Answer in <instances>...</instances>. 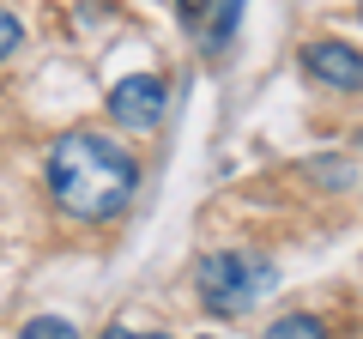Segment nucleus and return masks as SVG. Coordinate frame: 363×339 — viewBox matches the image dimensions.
Masks as SVG:
<instances>
[{"label": "nucleus", "mask_w": 363, "mask_h": 339, "mask_svg": "<svg viewBox=\"0 0 363 339\" xmlns=\"http://www.w3.org/2000/svg\"><path fill=\"white\" fill-rule=\"evenodd\" d=\"M206 6H212V0H176V13H182V25H200V18H206Z\"/></svg>", "instance_id": "9"}, {"label": "nucleus", "mask_w": 363, "mask_h": 339, "mask_svg": "<svg viewBox=\"0 0 363 339\" xmlns=\"http://www.w3.org/2000/svg\"><path fill=\"white\" fill-rule=\"evenodd\" d=\"M242 6H248V0H218V6H212V25H206V55H224V49H230Z\"/></svg>", "instance_id": "5"}, {"label": "nucleus", "mask_w": 363, "mask_h": 339, "mask_svg": "<svg viewBox=\"0 0 363 339\" xmlns=\"http://www.w3.org/2000/svg\"><path fill=\"white\" fill-rule=\"evenodd\" d=\"M194 291L212 315H248L255 303H267L279 291V267L260 248H218L194 267Z\"/></svg>", "instance_id": "2"}, {"label": "nucleus", "mask_w": 363, "mask_h": 339, "mask_svg": "<svg viewBox=\"0 0 363 339\" xmlns=\"http://www.w3.org/2000/svg\"><path fill=\"white\" fill-rule=\"evenodd\" d=\"M133 188H140L133 152H121L104 133L79 128V133H61V140L49 145V194H55V206H61L67 218L104 224L133 200Z\"/></svg>", "instance_id": "1"}, {"label": "nucleus", "mask_w": 363, "mask_h": 339, "mask_svg": "<svg viewBox=\"0 0 363 339\" xmlns=\"http://www.w3.org/2000/svg\"><path fill=\"white\" fill-rule=\"evenodd\" d=\"M104 339H169V333H152V327H145V333H140V327H109Z\"/></svg>", "instance_id": "10"}, {"label": "nucleus", "mask_w": 363, "mask_h": 339, "mask_svg": "<svg viewBox=\"0 0 363 339\" xmlns=\"http://www.w3.org/2000/svg\"><path fill=\"white\" fill-rule=\"evenodd\" d=\"M18 339H79V327L67 321V315H30V321L18 327Z\"/></svg>", "instance_id": "7"}, {"label": "nucleus", "mask_w": 363, "mask_h": 339, "mask_svg": "<svg viewBox=\"0 0 363 339\" xmlns=\"http://www.w3.org/2000/svg\"><path fill=\"white\" fill-rule=\"evenodd\" d=\"M260 339H333V333H327V321H315V315H279Z\"/></svg>", "instance_id": "6"}, {"label": "nucleus", "mask_w": 363, "mask_h": 339, "mask_svg": "<svg viewBox=\"0 0 363 339\" xmlns=\"http://www.w3.org/2000/svg\"><path fill=\"white\" fill-rule=\"evenodd\" d=\"M18 43H25V25H18V18L6 13V6H0V61H6V55H13Z\"/></svg>", "instance_id": "8"}, {"label": "nucleus", "mask_w": 363, "mask_h": 339, "mask_svg": "<svg viewBox=\"0 0 363 339\" xmlns=\"http://www.w3.org/2000/svg\"><path fill=\"white\" fill-rule=\"evenodd\" d=\"M164 109H169V85L157 73H128L116 91H109V116H116V128L145 133V128L164 121Z\"/></svg>", "instance_id": "3"}, {"label": "nucleus", "mask_w": 363, "mask_h": 339, "mask_svg": "<svg viewBox=\"0 0 363 339\" xmlns=\"http://www.w3.org/2000/svg\"><path fill=\"white\" fill-rule=\"evenodd\" d=\"M303 67H309V79L327 85V91H357L363 85V55H357V43H345V37H315L309 49H303Z\"/></svg>", "instance_id": "4"}]
</instances>
